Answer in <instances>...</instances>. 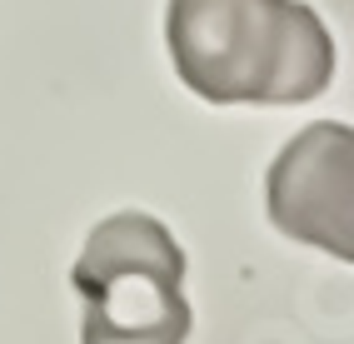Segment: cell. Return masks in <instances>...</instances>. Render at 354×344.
Instances as JSON below:
<instances>
[{"label":"cell","instance_id":"7a4b0ae2","mask_svg":"<svg viewBox=\"0 0 354 344\" xmlns=\"http://www.w3.org/2000/svg\"><path fill=\"white\" fill-rule=\"evenodd\" d=\"M70 285L85 300L80 344H185V249L155 215L120 210L90 229Z\"/></svg>","mask_w":354,"mask_h":344},{"label":"cell","instance_id":"3957f363","mask_svg":"<svg viewBox=\"0 0 354 344\" xmlns=\"http://www.w3.org/2000/svg\"><path fill=\"white\" fill-rule=\"evenodd\" d=\"M265 200L274 229L319 245L335 260H354V135L349 125L319 120L299 130L274 155L265 175Z\"/></svg>","mask_w":354,"mask_h":344},{"label":"cell","instance_id":"6da1fadb","mask_svg":"<svg viewBox=\"0 0 354 344\" xmlns=\"http://www.w3.org/2000/svg\"><path fill=\"white\" fill-rule=\"evenodd\" d=\"M165 40L209 105H299L335 80V35L304 0H170Z\"/></svg>","mask_w":354,"mask_h":344}]
</instances>
